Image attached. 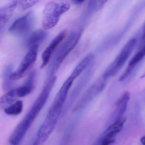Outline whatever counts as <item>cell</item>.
<instances>
[{
  "mask_svg": "<svg viewBox=\"0 0 145 145\" xmlns=\"http://www.w3.org/2000/svg\"><path fill=\"white\" fill-rule=\"evenodd\" d=\"M70 8L68 2L51 1L47 3L43 12L42 26L45 30L51 29L58 23L61 16Z\"/></svg>",
  "mask_w": 145,
  "mask_h": 145,
  "instance_id": "7a4b0ae2",
  "label": "cell"
},
{
  "mask_svg": "<svg viewBox=\"0 0 145 145\" xmlns=\"http://www.w3.org/2000/svg\"><path fill=\"white\" fill-rule=\"evenodd\" d=\"M115 141L114 138H105L101 136L95 145H110L115 142Z\"/></svg>",
  "mask_w": 145,
  "mask_h": 145,
  "instance_id": "cb8c5ba5",
  "label": "cell"
},
{
  "mask_svg": "<svg viewBox=\"0 0 145 145\" xmlns=\"http://www.w3.org/2000/svg\"><path fill=\"white\" fill-rule=\"evenodd\" d=\"M34 20L33 12H28L24 16L16 19L10 26L9 31L11 33L16 36L26 35L33 29Z\"/></svg>",
  "mask_w": 145,
  "mask_h": 145,
  "instance_id": "ba28073f",
  "label": "cell"
},
{
  "mask_svg": "<svg viewBox=\"0 0 145 145\" xmlns=\"http://www.w3.org/2000/svg\"><path fill=\"white\" fill-rule=\"evenodd\" d=\"M39 1H18V6L22 10H25L33 6L39 2Z\"/></svg>",
  "mask_w": 145,
  "mask_h": 145,
  "instance_id": "603a6c76",
  "label": "cell"
},
{
  "mask_svg": "<svg viewBox=\"0 0 145 145\" xmlns=\"http://www.w3.org/2000/svg\"><path fill=\"white\" fill-rule=\"evenodd\" d=\"M79 116H76L71 120L64 131L60 145H69L78 123Z\"/></svg>",
  "mask_w": 145,
  "mask_h": 145,
  "instance_id": "e0dca14e",
  "label": "cell"
},
{
  "mask_svg": "<svg viewBox=\"0 0 145 145\" xmlns=\"http://www.w3.org/2000/svg\"><path fill=\"white\" fill-rule=\"evenodd\" d=\"M18 97L16 89L10 90L3 95L0 99L1 108L5 109L6 108L13 104Z\"/></svg>",
  "mask_w": 145,
  "mask_h": 145,
  "instance_id": "d6986e66",
  "label": "cell"
},
{
  "mask_svg": "<svg viewBox=\"0 0 145 145\" xmlns=\"http://www.w3.org/2000/svg\"><path fill=\"white\" fill-rule=\"evenodd\" d=\"M106 80L102 76L101 78L97 80L90 86L75 105L74 112L80 111L84 108L96 96L99 95L105 88Z\"/></svg>",
  "mask_w": 145,
  "mask_h": 145,
  "instance_id": "52a82bcc",
  "label": "cell"
},
{
  "mask_svg": "<svg viewBox=\"0 0 145 145\" xmlns=\"http://www.w3.org/2000/svg\"><path fill=\"white\" fill-rule=\"evenodd\" d=\"M74 80L70 76L66 80L57 94L49 110L63 112L69 91Z\"/></svg>",
  "mask_w": 145,
  "mask_h": 145,
  "instance_id": "9c48e42d",
  "label": "cell"
},
{
  "mask_svg": "<svg viewBox=\"0 0 145 145\" xmlns=\"http://www.w3.org/2000/svg\"><path fill=\"white\" fill-rule=\"evenodd\" d=\"M61 113L49 111L40 126L36 138L32 145H43L54 131Z\"/></svg>",
  "mask_w": 145,
  "mask_h": 145,
  "instance_id": "5b68a950",
  "label": "cell"
},
{
  "mask_svg": "<svg viewBox=\"0 0 145 145\" xmlns=\"http://www.w3.org/2000/svg\"><path fill=\"white\" fill-rule=\"evenodd\" d=\"M84 1H75V0H73L71 2L73 3V4H74L75 5H81L83 4V3L84 2Z\"/></svg>",
  "mask_w": 145,
  "mask_h": 145,
  "instance_id": "484cf974",
  "label": "cell"
},
{
  "mask_svg": "<svg viewBox=\"0 0 145 145\" xmlns=\"http://www.w3.org/2000/svg\"><path fill=\"white\" fill-rule=\"evenodd\" d=\"M12 66L11 65H8L4 69L3 74V89L7 91L10 90V88L12 86V82L10 79L11 74L12 73Z\"/></svg>",
  "mask_w": 145,
  "mask_h": 145,
  "instance_id": "44dd1931",
  "label": "cell"
},
{
  "mask_svg": "<svg viewBox=\"0 0 145 145\" xmlns=\"http://www.w3.org/2000/svg\"><path fill=\"white\" fill-rule=\"evenodd\" d=\"M81 35V29L72 32L67 40L57 49L48 68L49 79L54 76L53 75L57 72L64 59L77 45Z\"/></svg>",
  "mask_w": 145,
  "mask_h": 145,
  "instance_id": "6da1fadb",
  "label": "cell"
},
{
  "mask_svg": "<svg viewBox=\"0 0 145 145\" xmlns=\"http://www.w3.org/2000/svg\"><path fill=\"white\" fill-rule=\"evenodd\" d=\"M23 108V102L19 100L5 108L4 112L7 115L16 116L22 112Z\"/></svg>",
  "mask_w": 145,
  "mask_h": 145,
  "instance_id": "ffe728a7",
  "label": "cell"
},
{
  "mask_svg": "<svg viewBox=\"0 0 145 145\" xmlns=\"http://www.w3.org/2000/svg\"><path fill=\"white\" fill-rule=\"evenodd\" d=\"M130 97V93L126 92L124 93L117 101L116 103V108L113 117V120H114V122L119 118L123 116V114L127 108Z\"/></svg>",
  "mask_w": 145,
  "mask_h": 145,
  "instance_id": "9a60e30c",
  "label": "cell"
},
{
  "mask_svg": "<svg viewBox=\"0 0 145 145\" xmlns=\"http://www.w3.org/2000/svg\"></svg>",
  "mask_w": 145,
  "mask_h": 145,
  "instance_id": "83f0119b",
  "label": "cell"
},
{
  "mask_svg": "<svg viewBox=\"0 0 145 145\" xmlns=\"http://www.w3.org/2000/svg\"><path fill=\"white\" fill-rule=\"evenodd\" d=\"M140 142L143 145H145V136L141 138Z\"/></svg>",
  "mask_w": 145,
  "mask_h": 145,
  "instance_id": "4316f807",
  "label": "cell"
},
{
  "mask_svg": "<svg viewBox=\"0 0 145 145\" xmlns=\"http://www.w3.org/2000/svg\"><path fill=\"white\" fill-rule=\"evenodd\" d=\"M39 47V46H34L29 48L18 68L11 74L12 80L14 81L22 78L29 71L37 60Z\"/></svg>",
  "mask_w": 145,
  "mask_h": 145,
  "instance_id": "8992f818",
  "label": "cell"
},
{
  "mask_svg": "<svg viewBox=\"0 0 145 145\" xmlns=\"http://www.w3.org/2000/svg\"><path fill=\"white\" fill-rule=\"evenodd\" d=\"M67 30L66 29L63 30L58 34L53 40H52L50 45L42 53V63L40 66V69H43L48 65L51 58L52 56L54 53L58 45L64 39L67 35Z\"/></svg>",
  "mask_w": 145,
  "mask_h": 145,
  "instance_id": "30bf717a",
  "label": "cell"
},
{
  "mask_svg": "<svg viewBox=\"0 0 145 145\" xmlns=\"http://www.w3.org/2000/svg\"><path fill=\"white\" fill-rule=\"evenodd\" d=\"M34 89V85L25 84L23 86L16 89V93L18 97H24L31 94Z\"/></svg>",
  "mask_w": 145,
  "mask_h": 145,
  "instance_id": "7402d4cb",
  "label": "cell"
},
{
  "mask_svg": "<svg viewBox=\"0 0 145 145\" xmlns=\"http://www.w3.org/2000/svg\"><path fill=\"white\" fill-rule=\"evenodd\" d=\"M57 77L53 76L48 79L44 86L41 93L33 104L27 113L22 120L26 124L31 126L37 116L45 105L51 92L55 86Z\"/></svg>",
  "mask_w": 145,
  "mask_h": 145,
  "instance_id": "3957f363",
  "label": "cell"
},
{
  "mask_svg": "<svg viewBox=\"0 0 145 145\" xmlns=\"http://www.w3.org/2000/svg\"><path fill=\"white\" fill-rule=\"evenodd\" d=\"M87 74H84L76 84L69 97V101L66 105V107L64 108L63 111L62 113L63 114H65L67 110L69 109L73 103L78 98L82 89L85 86L87 81Z\"/></svg>",
  "mask_w": 145,
  "mask_h": 145,
  "instance_id": "7c38bea8",
  "label": "cell"
},
{
  "mask_svg": "<svg viewBox=\"0 0 145 145\" xmlns=\"http://www.w3.org/2000/svg\"><path fill=\"white\" fill-rule=\"evenodd\" d=\"M145 56V45L142 46L141 49L135 54L129 62L126 70L122 76L120 78L119 81H123L129 76L137 64Z\"/></svg>",
  "mask_w": 145,
  "mask_h": 145,
  "instance_id": "4fadbf2b",
  "label": "cell"
},
{
  "mask_svg": "<svg viewBox=\"0 0 145 145\" xmlns=\"http://www.w3.org/2000/svg\"><path fill=\"white\" fill-rule=\"evenodd\" d=\"M135 39L129 40L124 46L115 60L110 64L105 71L102 77L107 79L110 77L115 76L121 69L124 64L126 62L136 44Z\"/></svg>",
  "mask_w": 145,
  "mask_h": 145,
  "instance_id": "277c9868",
  "label": "cell"
},
{
  "mask_svg": "<svg viewBox=\"0 0 145 145\" xmlns=\"http://www.w3.org/2000/svg\"><path fill=\"white\" fill-rule=\"evenodd\" d=\"M142 43L143 45H145V23L144 24V26L143 28V33H142V35L141 37Z\"/></svg>",
  "mask_w": 145,
  "mask_h": 145,
  "instance_id": "d4e9b609",
  "label": "cell"
},
{
  "mask_svg": "<svg viewBox=\"0 0 145 145\" xmlns=\"http://www.w3.org/2000/svg\"><path fill=\"white\" fill-rule=\"evenodd\" d=\"M18 1H12L10 4L0 8V33L1 35L7 24L10 19L15 9L18 6Z\"/></svg>",
  "mask_w": 145,
  "mask_h": 145,
  "instance_id": "8fae6325",
  "label": "cell"
},
{
  "mask_svg": "<svg viewBox=\"0 0 145 145\" xmlns=\"http://www.w3.org/2000/svg\"><path fill=\"white\" fill-rule=\"evenodd\" d=\"M94 58V56L92 53L88 54L76 66L70 76L75 80L92 62Z\"/></svg>",
  "mask_w": 145,
  "mask_h": 145,
  "instance_id": "2e32d148",
  "label": "cell"
},
{
  "mask_svg": "<svg viewBox=\"0 0 145 145\" xmlns=\"http://www.w3.org/2000/svg\"><path fill=\"white\" fill-rule=\"evenodd\" d=\"M48 33L45 29H38L33 32L29 38L28 46L29 48L39 46L47 38Z\"/></svg>",
  "mask_w": 145,
  "mask_h": 145,
  "instance_id": "ac0fdd59",
  "label": "cell"
},
{
  "mask_svg": "<svg viewBox=\"0 0 145 145\" xmlns=\"http://www.w3.org/2000/svg\"><path fill=\"white\" fill-rule=\"evenodd\" d=\"M126 120V118L124 116L119 118L108 127L101 136L105 138H114L115 135L122 130Z\"/></svg>",
  "mask_w": 145,
  "mask_h": 145,
  "instance_id": "5bb4252c",
  "label": "cell"
}]
</instances>
